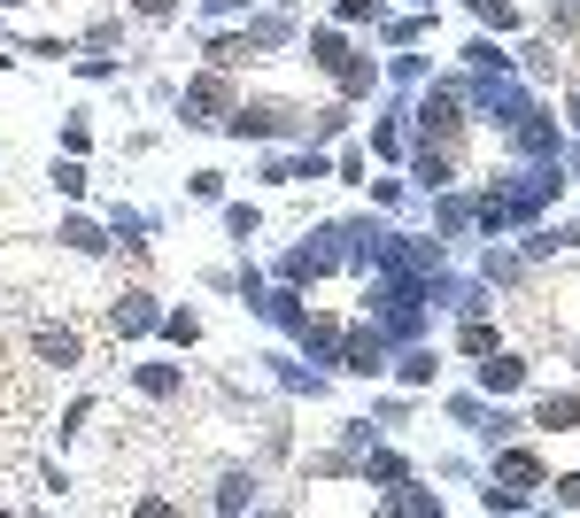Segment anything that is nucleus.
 I'll use <instances>...</instances> for the list:
<instances>
[{
	"mask_svg": "<svg viewBox=\"0 0 580 518\" xmlns=\"http://www.w3.org/2000/svg\"><path fill=\"white\" fill-rule=\"evenodd\" d=\"M542 426H557V433L580 426V403H573V395H550V403H542Z\"/></svg>",
	"mask_w": 580,
	"mask_h": 518,
	"instance_id": "obj_1",
	"label": "nucleus"
}]
</instances>
